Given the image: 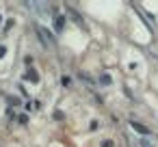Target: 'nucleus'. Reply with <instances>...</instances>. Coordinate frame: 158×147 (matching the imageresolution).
Returning a JSON list of instances; mask_svg holds the SVG:
<instances>
[{
	"instance_id": "f257e3e1",
	"label": "nucleus",
	"mask_w": 158,
	"mask_h": 147,
	"mask_svg": "<svg viewBox=\"0 0 158 147\" xmlns=\"http://www.w3.org/2000/svg\"><path fill=\"white\" fill-rule=\"evenodd\" d=\"M130 126H132L134 130H137V132H139V134H145V136H147V134H150V128H145V126H141V123H139V121H130Z\"/></svg>"
},
{
	"instance_id": "f03ea898",
	"label": "nucleus",
	"mask_w": 158,
	"mask_h": 147,
	"mask_svg": "<svg viewBox=\"0 0 158 147\" xmlns=\"http://www.w3.org/2000/svg\"><path fill=\"white\" fill-rule=\"evenodd\" d=\"M26 78L32 80V82H39V74H37L35 69H28V72H26Z\"/></svg>"
},
{
	"instance_id": "7ed1b4c3",
	"label": "nucleus",
	"mask_w": 158,
	"mask_h": 147,
	"mask_svg": "<svg viewBox=\"0 0 158 147\" xmlns=\"http://www.w3.org/2000/svg\"><path fill=\"white\" fill-rule=\"evenodd\" d=\"M63 24H65V18H63V15H59L56 22H54V28H56V32H61V30H63Z\"/></svg>"
},
{
	"instance_id": "20e7f679",
	"label": "nucleus",
	"mask_w": 158,
	"mask_h": 147,
	"mask_svg": "<svg viewBox=\"0 0 158 147\" xmlns=\"http://www.w3.org/2000/svg\"><path fill=\"white\" fill-rule=\"evenodd\" d=\"M113 82V80H111V76H108V74H102L100 76V84H104V87H108V84H111Z\"/></svg>"
},
{
	"instance_id": "39448f33",
	"label": "nucleus",
	"mask_w": 158,
	"mask_h": 147,
	"mask_svg": "<svg viewBox=\"0 0 158 147\" xmlns=\"http://www.w3.org/2000/svg\"><path fill=\"white\" fill-rule=\"evenodd\" d=\"M139 145H141V147H152V143H150L147 139H141V141H139Z\"/></svg>"
},
{
	"instance_id": "423d86ee",
	"label": "nucleus",
	"mask_w": 158,
	"mask_h": 147,
	"mask_svg": "<svg viewBox=\"0 0 158 147\" xmlns=\"http://www.w3.org/2000/svg\"><path fill=\"white\" fill-rule=\"evenodd\" d=\"M72 84V78H69V76H63V87H69Z\"/></svg>"
},
{
	"instance_id": "0eeeda50",
	"label": "nucleus",
	"mask_w": 158,
	"mask_h": 147,
	"mask_svg": "<svg viewBox=\"0 0 158 147\" xmlns=\"http://www.w3.org/2000/svg\"><path fill=\"white\" fill-rule=\"evenodd\" d=\"M9 104L15 106V104H20V100H18V97H9Z\"/></svg>"
},
{
	"instance_id": "6e6552de",
	"label": "nucleus",
	"mask_w": 158,
	"mask_h": 147,
	"mask_svg": "<svg viewBox=\"0 0 158 147\" xmlns=\"http://www.w3.org/2000/svg\"><path fill=\"white\" fill-rule=\"evenodd\" d=\"M4 54H7V48H4V46H0V58H2Z\"/></svg>"
},
{
	"instance_id": "1a4fd4ad",
	"label": "nucleus",
	"mask_w": 158,
	"mask_h": 147,
	"mask_svg": "<svg viewBox=\"0 0 158 147\" xmlns=\"http://www.w3.org/2000/svg\"><path fill=\"white\" fill-rule=\"evenodd\" d=\"M102 147H113V141H104V143H102Z\"/></svg>"
},
{
	"instance_id": "9d476101",
	"label": "nucleus",
	"mask_w": 158,
	"mask_h": 147,
	"mask_svg": "<svg viewBox=\"0 0 158 147\" xmlns=\"http://www.w3.org/2000/svg\"><path fill=\"white\" fill-rule=\"evenodd\" d=\"M0 20H2V15H0Z\"/></svg>"
}]
</instances>
